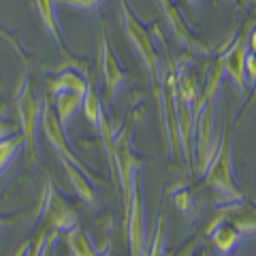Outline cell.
I'll use <instances>...</instances> for the list:
<instances>
[{
    "instance_id": "6da1fadb",
    "label": "cell",
    "mask_w": 256,
    "mask_h": 256,
    "mask_svg": "<svg viewBox=\"0 0 256 256\" xmlns=\"http://www.w3.org/2000/svg\"><path fill=\"white\" fill-rule=\"evenodd\" d=\"M122 4V22H124V32L130 41L132 50L137 52V56L143 62V68L148 70L150 84H152V92H154L158 105L162 100V60H160V54L156 50L154 36L150 34V30L143 26V22L132 13V9L128 6L126 0H120Z\"/></svg>"
},
{
    "instance_id": "7a4b0ae2",
    "label": "cell",
    "mask_w": 256,
    "mask_h": 256,
    "mask_svg": "<svg viewBox=\"0 0 256 256\" xmlns=\"http://www.w3.org/2000/svg\"><path fill=\"white\" fill-rule=\"evenodd\" d=\"M203 178H205V186L216 190V194L220 198V205L244 201V194L237 186L235 173H233V150H230V126H228V122L224 126V132L220 137L218 152H216L212 164L207 166Z\"/></svg>"
},
{
    "instance_id": "3957f363",
    "label": "cell",
    "mask_w": 256,
    "mask_h": 256,
    "mask_svg": "<svg viewBox=\"0 0 256 256\" xmlns=\"http://www.w3.org/2000/svg\"><path fill=\"white\" fill-rule=\"evenodd\" d=\"M114 173L118 178L120 190H122V203H124V214L128 212L130 205V192L132 186L139 182V160L134 154V122L128 120L122 126L116 137H114Z\"/></svg>"
},
{
    "instance_id": "277c9868",
    "label": "cell",
    "mask_w": 256,
    "mask_h": 256,
    "mask_svg": "<svg viewBox=\"0 0 256 256\" xmlns=\"http://www.w3.org/2000/svg\"><path fill=\"white\" fill-rule=\"evenodd\" d=\"M15 109H18L20 132L24 137V148H26V154H28V162H34L36 160V134H38V128H41V116H43V100L38 98L32 79H24L22 88L18 90V98H15Z\"/></svg>"
},
{
    "instance_id": "5b68a950",
    "label": "cell",
    "mask_w": 256,
    "mask_h": 256,
    "mask_svg": "<svg viewBox=\"0 0 256 256\" xmlns=\"http://www.w3.org/2000/svg\"><path fill=\"white\" fill-rule=\"evenodd\" d=\"M38 212H41L38 214V218L45 222V226L50 230H56V233H66V230L79 226L75 210L64 201V196H60V192L56 190L54 182L45 184Z\"/></svg>"
},
{
    "instance_id": "8992f818",
    "label": "cell",
    "mask_w": 256,
    "mask_h": 256,
    "mask_svg": "<svg viewBox=\"0 0 256 256\" xmlns=\"http://www.w3.org/2000/svg\"><path fill=\"white\" fill-rule=\"evenodd\" d=\"M98 62H100V77H102V86H105V100L114 102L118 90L126 84L128 73L120 64L116 50L109 43V32H107V24L100 18V43H98Z\"/></svg>"
},
{
    "instance_id": "52a82bcc",
    "label": "cell",
    "mask_w": 256,
    "mask_h": 256,
    "mask_svg": "<svg viewBox=\"0 0 256 256\" xmlns=\"http://www.w3.org/2000/svg\"><path fill=\"white\" fill-rule=\"evenodd\" d=\"M158 6H160V13L164 15L166 26L171 28L175 41H178L180 45H184L190 54H194V56H210L212 54L210 45L194 34V30H192L188 20L182 15V11L178 9V4H175L173 0H158Z\"/></svg>"
},
{
    "instance_id": "ba28073f",
    "label": "cell",
    "mask_w": 256,
    "mask_h": 256,
    "mask_svg": "<svg viewBox=\"0 0 256 256\" xmlns=\"http://www.w3.org/2000/svg\"><path fill=\"white\" fill-rule=\"evenodd\" d=\"M252 26L244 24L239 34L235 36V41L230 43L222 56H218V60L222 64V73L226 75L244 94H248V82H246V56H248V36H250Z\"/></svg>"
},
{
    "instance_id": "9c48e42d",
    "label": "cell",
    "mask_w": 256,
    "mask_h": 256,
    "mask_svg": "<svg viewBox=\"0 0 256 256\" xmlns=\"http://www.w3.org/2000/svg\"><path fill=\"white\" fill-rule=\"evenodd\" d=\"M220 224H230L239 230V235H256V207L254 205H246L244 201L239 203H228V205H220L212 222L207 224L205 233L210 235L216 226Z\"/></svg>"
},
{
    "instance_id": "30bf717a",
    "label": "cell",
    "mask_w": 256,
    "mask_h": 256,
    "mask_svg": "<svg viewBox=\"0 0 256 256\" xmlns=\"http://www.w3.org/2000/svg\"><path fill=\"white\" fill-rule=\"evenodd\" d=\"M32 6H34V11L38 15V20H41L43 24V28L50 32L52 38L56 41V45H58V50L62 54V58L64 62H66V66H75V70L82 66H88V64L82 60V58H77V56L68 50V45H66V38H64V32L60 28V22H58V11H56V0H32Z\"/></svg>"
},
{
    "instance_id": "8fae6325",
    "label": "cell",
    "mask_w": 256,
    "mask_h": 256,
    "mask_svg": "<svg viewBox=\"0 0 256 256\" xmlns=\"http://www.w3.org/2000/svg\"><path fill=\"white\" fill-rule=\"evenodd\" d=\"M124 226L128 237V248L130 256H148L146 254V216H143V201L139 192V182L132 186L130 205L124 214Z\"/></svg>"
},
{
    "instance_id": "7c38bea8",
    "label": "cell",
    "mask_w": 256,
    "mask_h": 256,
    "mask_svg": "<svg viewBox=\"0 0 256 256\" xmlns=\"http://www.w3.org/2000/svg\"><path fill=\"white\" fill-rule=\"evenodd\" d=\"M88 84H90V77H86V73H79L75 68H64L62 73L47 77V96L54 98L58 92H66V90L86 94Z\"/></svg>"
},
{
    "instance_id": "4fadbf2b",
    "label": "cell",
    "mask_w": 256,
    "mask_h": 256,
    "mask_svg": "<svg viewBox=\"0 0 256 256\" xmlns=\"http://www.w3.org/2000/svg\"><path fill=\"white\" fill-rule=\"evenodd\" d=\"M84 96L86 94H79V92H58L52 98V105H54V111L56 116H58L62 128H66L70 122H73V118L82 111V105H84Z\"/></svg>"
},
{
    "instance_id": "5bb4252c",
    "label": "cell",
    "mask_w": 256,
    "mask_h": 256,
    "mask_svg": "<svg viewBox=\"0 0 256 256\" xmlns=\"http://www.w3.org/2000/svg\"><path fill=\"white\" fill-rule=\"evenodd\" d=\"M60 164L64 166V171H66V178H68V182H70V186H73V190H75V194L82 198L84 203H88V205H96V190H94V186H92V180H90V175H86L82 169H77L75 164H70L68 160H64V158H60Z\"/></svg>"
},
{
    "instance_id": "9a60e30c",
    "label": "cell",
    "mask_w": 256,
    "mask_h": 256,
    "mask_svg": "<svg viewBox=\"0 0 256 256\" xmlns=\"http://www.w3.org/2000/svg\"><path fill=\"white\" fill-rule=\"evenodd\" d=\"M210 237H212V246L216 248V252L220 256H228L230 252H235L239 242H242L239 230L235 226H230V224H220V226H216L210 233Z\"/></svg>"
},
{
    "instance_id": "2e32d148",
    "label": "cell",
    "mask_w": 256,
    "mask_h": 256,
    "mask_svg": "<svg viewBox=\"0 0 256 256\" xmlns=\"http://www.w3.org/2000/svg\"><path fill=\"white\" fill-rule=\"evenodd\" d=\"M62 239H64V244H66L70 256H98L94 244L90 242V237H88L79 226L62 233Z\"/></svg>"
},
{
    "instance_id": "e0dca14e",
    "label": "cell",
    "mask_w": 256,
    "mask_h": 256,
    "mask_svg": "<svg viewBox=\"0 0 256 256\" xmlns=\"http://www.w3.org/2000/svg\"><path fill=\"white\" fill-rule=\"evenodd\" d=\"M82 111H84V116H86V120H88V124H90L94 130H98L100 118L105 116V111H102V100H100V96H98V92H96V88H94L92 82L88 84V92H86V96H84Z\"/></svg>"
},
{
    "instance_id": "ac0fdd59",
    "label": "cell",
    "mask_w": 256,
    "mask_h": 256,
    "mask_svg": "<svg viewBox=\"0 0 256 256\" xmlns=\"http://www.w3.org/2000/svg\"><path fill=\"white\" fill-rule=\"evenodd\" d=\"M22 148H24V137H22L20 130L9 134V137H4V139H0V175L11 166V162L22 152Z\"/></svg>"
},
{
    "instance_id": "d6986e66",
    "label": "cell",
    "mask_w": 256,
    "mask_h": 256,
    "mask_svg": "<svg viewBox=\"0 0 256 256\" xmlns=\"http://www.w3.org/2000/svg\"><path fill=\"white\" fill-rule=\"evenodd\" d=\"M164 230H166V214H164V207H162V210H160L156 233H154V239H152V248H150L148 256H164Z\"/></svg>"
},
{
    "instance_id": "ffe728a7",
    "label": "cell",
    "mask_w": 256,
    "mask_h": 256,
    "mask_svg": "<svg viewBox=\"0 0 256 256\" xmlns=\"http://www.w3.org/2000/svg\"><path fill=\"white\" fill-rule=\"evenodd\" d=\"M173 203L184 216H190L192 207H194V196H192L188 190H178L175 192V196H173Z\"/></svg>"
},
{
    "instance_id": "44dd1931",
    "label": "cell",
    "mask_w": 256,
    "mask_h": 256,
    "mask_svg": "<svg viewBox=\"0 0 256 256\" xmlns=\"http://www.w3.org/2000/svg\"><path fill=\"white\" fill-rule=\"evenodd\" d=\"M102 0H56V6L64 4L70 9H79V11H96L100 6Z\"/></svg>"
},
{
    "instance_id": "7402d4cb",
    "label": "cell",
    "mask_w": 256,
    "mask_h": 256,
    "mask_svg": "<svg viewBox=\"0 0 256 256\" xmlns=\"http://www.w3.org/2000/svg\"><path fill=\"white\" fill-rule=\"evenodd\" d=\"M246 82H248V88H252L256 84V56L252 52H248L246 56Z\"/></svg>"
},
{
    "instance_id": "603a6c76",
    "label": "cell",
    "mask_w": 256,
    "mask_h": 256,
    "mask_svg": "<svg viewBox=\"0 0 256 256\" xmlns=\"http://www.w3.org/2000/svg\"><path fill=\"white\" fill-rule=\"evenodd\" d=\"M45 242H47V230H41V233L36 235L34 242H32V246H30V250H28L26 256H43Z\"/></svg>"
},
{
    "instance_id": "cb8c5ba5",
    "label": "cell",
    "mask_w": 256,
    "mask_h": 256,
    "mask_svg": "<svg viewBox=\"0 0 256 256\" xmlns=\"http://www.w3.org/2000/svg\"><path fill=\"white\" fill-rule=\"evenodd\" d=\"M0 36H2V38H6V41H9V43L13 45V50H15V52H18V54L22 56V58H24V60H26V58H28V56H26V52H24V50H22V45H20V41H18V36H15V34H13V32H11V30H4L2 26H0Z\"/></svg>"
},
{
    "instance_id": "d4e9b609",
    "label": "cell",
    "mask_w": 256,
    "mask_h": 256,
    "mask_svg": "<svg viewBox=\"0 0 256 256\" xmlns=\"http://www.w3.org/2000/svg\"><path fill=\"white\" fill-rule=\"evenodd\" d=\"M254 107H256V84L252 86V96L246 100V105H244V109H242V114H239V122H244L246 116L250 114V111H252Z\"/></svg>"
},
{
    "instance_id": "484cf974",
    "label": "cell",
    "mask_w": 256,
    "mask_h": 256,
    "mask_svg": "<svg viewBox=\"0 0 256 256\" xmlns=\"http://www.w3.org/2000/svg\"><path fill=\"white\" fill-rule=\"evenodd\" d=\"M20 222V216H9V218H4V216H0V233H2L4 228H11L15 224Z\"/></svg>"
},
{
    "instance_id": "4316f807",
    "label": "cell",
    "mask_w": 256,
    "mask_h": 256,
    "mask_svg": "<svg viewBox=\"0 0 256 256\" xmlns=\"http://www.w3.org/2000/svg\"><path fill=\"white\" fill-rule=\"evenodd\" d=\"M13 132H18V130H13V126H11V124H4V122H0V139L9 137V134H13Z\"/></svg>"
},
{
    "instance_id": "83f0119b",
    "label": "cell",
    "mask_w": 256,
    "mask_h": 256,
    "mask_svg": "<svg viewBox=\"0 0 256 256\" xmlns=\"http://www.w3.org/2000/svg\"><path fill=\"white\" fill-rule=\"evenodd\" d=\"M248 47H250V52L256 56V28L254 26L250 30V36H248Z\"/></svg>"
},
{
    "instance_id": "f1b7e54d",
    "label": "cell",
    "mask_w": 256,
    "mask_h": 256,
    "mask_svg": "<svg viewBox=\"0 0 256 256\" xmlns=\"http://www.w3.org/2000/svg\"><path fill=\"white\" fill-rule=\"evenodd\" d=\"M30 246H32V242H24V244L18 248V252H15L13 256H26V254H28V250H30Z\"/></svg>"
},
{
    "instance_id": "f546056e",
    "label": "cell",
    "mask_w": 256,
    "mask_h": 256,
    "mask_svg": "<svg viewBox=\"0 0 256 256\" xmlns=\"http://www.w3.org/2000/svg\"><path fill=\"white\" fill-rule=\"evenodd\" d=\"M196 2V0H188V4H194Z\"/></svg>"
},
{
    "instance_id": "4dcf8cb0",
    "label": "cell",
    "mask_w": 256,
    "mask_h": 256,
    "mask_svg": "<svg viewBox=\"0 0 256 256\" xmlns=\"http://www.w3.org/2000/svg\"><path fill=\"white\" fill-rule=\"evenodd\" d=\"M230 2H233V4H239V2H237V0H230Z\"/></svg>"
},
{
    "instance_id": "1f68e13d",
    "label": "cell",
    "mask_w": 256,
    "mask_h": 256,
    "mask_svg": "<svg viewBox=\"0 0 256 256\" xmlns=\"http://www.w3.org/2000/svg\"><path fill=\"white\" fill-rule=\"evenodd\" d=\"M254 207H256V205H254Z\"/></svg>"
}]
</instances>
